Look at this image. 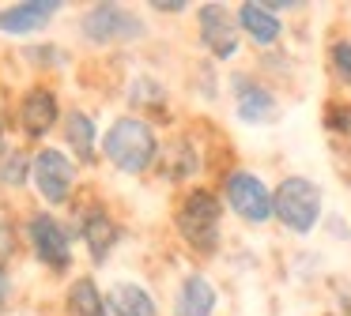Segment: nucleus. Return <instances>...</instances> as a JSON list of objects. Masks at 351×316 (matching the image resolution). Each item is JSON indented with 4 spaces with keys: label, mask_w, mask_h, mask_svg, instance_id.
I'll list each match as a JSON object with an SVG mask.
<instances>
[{
    "label": "nucleus",
    "mask_w": 351,
    "mask_h": 316,
    "mask_svg": "<svg viewBox=\"0 0 351 316\" xmlns=\"http://www.w3.org/2000/svg\"><path fill=\"white\" fill-rule=\"evenodd\" d=\"M57 94L46 87H31L23 94V102H19V124H23V132L31 135V140H42V135L53 132L57 124Z\"/></svg>",
    "instance_id": "nucleus-9"
},
{
    "label": "nucleus",
    "mask_w": 351,
    "mask_h": 316,
    "mask_svg": "<svg viewBox=\"0 0 351 316\" xmlns=\"http://www.w3.org/2000/svg\"><path fill=\"white\" fill-rule=\"evenodd\" d=\"M69 313L72 316H110L106 313V301H102L99 286H95L91 278L72 282V290H69Z\"/></svg>",
    "instance_id": "nucleus-16"
},
{
    "label": "nucleus",
    "mask_w": 351,
    "mask_h": 316,
    "mask_svg": "<svg viewBox=\"0 0 351 316\" xmlns=\"http://www.w3.org/2000/svg\"><path fill=\"white\" fill-rule=\"evenodd\" d=\"M152 8H155V12H182L185 4H152Z\"/></svg>",
    "instance_id": "nucleus-22"
},
{
    "label": "nucleus",
    "mask_w": 351,
    "mask_h": 316,
    "mask_svg": "<svg viewBox=\"0 0 351 316\" xmlns=\"http://www.w3.org/2000/svg\"><path fill=\"white\" fill-rule=\"evenodd\" d=\"M27 241H31L34 256H38L46 267L64 271V267L72 263L69 233H64V226L57 222V218H49V215H31V222H27Z\"/></svg>",
    "instance_id": "nucleus-6"
},
{
    "label": "nucleus",
    "mask_w": 351,
    "mask_h": 316,
    "mask_svg": "<svg viewBox=\"0 0 351 316\" xmlns=\"http://www.w3.org/2000/svg\"><path fill=\"white\" fill-rule=\"evenodd\" d=\"M234 109L245 124H265L276 117V94L250 75H234Z\"/></svg>",
    "instance_id": "nucleus-10"
},
{
    "label": "nucleus",
    "mask_w": 351,
    "mask_h": 316,
    "mask_svg": "<svg viewBox=\"0 0 351 316\" xmlns=\"http://www.w3.org/2000/svg\"><path fill=\"white\" fill-rule=\"evenodd\" d=\"M34 181H38V192L49 203H64L72 196V188H76V166L57 147H46L34 158Z\"/></svg>",
    "instance_id": "nucleus-7"
},
{
    "label": "nucleus",
    "mask_w": 351,
    "mask_h": 316,
    "mask_svg": "<svg viewBox=\"0 0 351 316\" xmlns=\"http://www.w3.org/2000/svg\"><path fill=\"white\" fill-rule=\"evenodd\" d=\"M110 316H155V298L136 282H117L110 290Z\"/></svg>",
    "instance_id": "nucleus-15"
},
{
    "label": "nucleus",
    "mask_w": 351,
    "mask_h": 316,
    "mask_svg": "<svg viewBox=\"0 0 351 316\" xmlns=\"http://www.w3.org/2000/svg\"><path fill=\"white\" fill-rule=\"evenodd\" d=\"M80 230H84V241H87V248H91L95 260H106V252L117 241V222L110 218V211L106 207H87Z\"/></svg>",
    "instance_id": "nucleus-13"
},
{
    "label": "nucleus",
    "mask_w": 351,
    "mask_h": 316,
    "mask_svg": "<svg viewBox=\"0 0 351 316\" xmlns=\"http://www.w3.org/2000/svg\"><path fill=\"white\" fill-rule=\"evenodd\" d=\"M332 68H336V75L351 87V42H336L332 45Z\"/></svg>",
    "instance_id": "nucleus-19"
},
{
    "label": "nucleus",
    "mask_w": 351,
    "mask_h": 316,
    "mask_svg": "<svg viewBox=\"0 0 351 316\" xmlns=\"http://www.w3.org/2000/svg\"><path fill=\"white\" fill-rule=\"evenodd\" d=\"M0 140H4V113H0Z\"/></svg>",
    "instance_id": "nucleus-23"
},
{
    "label": "nucleus",
    "mask_w": 351,
    "mask_h": 316,
    "mask_svg": "<svg viewBox=\"0 0 351 316\" xmlns=\"http://www.w3.org/2000/svg\"><path fill=\"white\" fill-rule=\"evenodd\" d=\"M238 27L250 34V42L265 45V49H268V45H276V42H280V34H283L280 15L268 12V4H257V0L238 4Z\"/></svg>",
    "instance_id": "nucleus-12"
},
{
    "label": "nucleus",
    "mask_w": 351,
    "mask_h": 316,
    "mask_svg": "<svg viewBox=\"0 0 351 316\" xmlns=\"http://www.w3.org/2000/svg\"><path fill=\"white\" fill-rule=\"evenodd\" d=\"M223 196H227L230 211H234L242 222L265 226L268 218H272V192H268V185L257 177V173H250V170L227 173V181H223Z\"/></svg>",
    "instance_id": "nucleus-4"
},
{
    "label": "nucleus",
    "mask_w": 351,
    "mask_h": 316,
    "mask_svg": "<svg viewBox=\"0 0 351 316\" xmlns=\"http://www.w3.org/2000/svg\"><path fill=\"white\" fill-rule=\"evenodd\" d=\"M8 293H12V278H8V267L0 263V313H4V305H8Z\"/></svg>",
    "instance_id": "nucleus-21"
},
{
    "label": "nucleus",
    "mask_w": 351,
    "mask_h": 316,
    "mask_svg": "<svg viewBox=\"0 0 351 316\" xmlns=\"http://www.w3.org/2000/svg\"><path fill=\"white\" fill-rule=\"evenodd\" d=\"M272 215L291 233H310L321 218V188L310 177H283L272 192Z\"/></svg>",
    "instance_id": "nucleus-3"
},
{
    "label": "nucleus",
    "mask_w": 351,
    "mask_h": 316,
    "mask_svg": "<svg viewBox=\"0 0 351 316\" xmlns=\"http://www.w3.org/2000/svg\"><path fill=\"white\" fill-rule=\"evenodd\" d=\"M53 12H61V4H53V0L12 4V8L0 12V30H4V34H34V30H42L49 19H53Z\"/></svg>",
    "instance_id": "nucleus-11"
},
{
    "label": "nucleus",
    "mask_w": 351,
    "mask_h": 316,
    "mask_svg": "<svg viewBox=\"0 0 351 316\" xmlns=\"http://www.w3.org/2000/svg\"><path fill=\"white\" fill-rule=\"evenodd\" d=\"M64 140L76 147L80 162H91L95 158V124L87 113H69V120H64Z\"/></svg>",
    "instance_id": "nucleus-17"
},
{
    "label": "nucleus",
    "mask_w": 351,
    "mask_h": 316,
    "mask_svg": "<svg viewBox=\"0 0 351 316\" xmlns=\"http://www.w3.org/2000/svg\"><path fill=\"white\" fill-rule=\"evenodd\" d=\"M27 173H31V158L23 155V150H4L0 155V181L12 188H19L27 181Z\"/></svg>",
    "instance_id": "nucleus-18"
},
{
    "label": "nucleus",
    "mask_w": 351,
    "mask_h": 316,
    "mask_svg": "<svg viewBox=\"0 0 351 316\" xmlns=\"http://www.w3.org/2000/svg\"><path fill=\"white\" fill-rule=\"evenodd\" d=\"M200 34H204V45L219 60H227V57H234V53H238L234 15H230L223 4H204V8H200Z\"/></svg>",
    "instance_id": "nucleus-8"
},
{
    "label": "nucleus",
    "mask_w": 351,
    "mask_h": 316,
    "mask_svg": "<svg viewBox=\"0 0 351 316\" xmlns=\"http://www.w3.org/2000/svg\"><path fill=\"white\" fill-rule=\"evenodd\" d=\"M219 230H223V203L208 188H193L178 207V233L189 241L197 252L212 256L219 248Z\"/></svg>",
    "instance_id": "nucleus-2"
},
{
    "label": "nucleus",
    "mask_w": 351,
    "mask_h": 316,
    "mask_svg": "<svg viewBox=\"0 0 351 316\" xmlns=\"http://www.w3.org/2000/svg\"><path fill=\"white\" fill-rule=\"evenodd\" d=\"M212 308H215V286L204 275H189L182 282V290H178L174 313L178 316H212Z\"/></svg>",
    "instance_id": "nucleus-14"
},
{
    "label": "nucleus",
    "mask_w": 351,
    "mask_h": 316,
    "mask_svg": "<svg viewBox=\"0 0 351 316\" xmlns=\"http://www.w3.org/2000/svg\"><path fill=\"white\" fill-rule=\"evenodd\" d=\"M325 120H328V128H332V132H343V135H348V132H351V105H340V109H332Z\"/></svg>",
    "instance_id": "nucleus-20"
},
{
    "label": "nucleus",
    "mask_w": 351,
    "mask_h": 316,
    "mask_svg": "<svg viewBox=\"0 0 351 316\" xmlns=\"http://www.w3.org/2000/svg\"><path fill=\"white\" fill-rule=\"evenodd\" d=\"M84 34L99 45H110V42H136L144 34V23L136 19V12L129 8H117V4H95L91 12L84 15Z\"/></svg>",
    "instance_id": "nucleus-5"
},
{
    "label": "nucleus",
    "mask_w": 351,
    "mask_h": 316,
    "mask_svg": "<svg viewBox=\"0 0 351 316\" xmlns=\"http://www.w3.org/2000/svg\"><path fill=\"white\" fill-rule=\"evenodd\" d=\"M102 150L106 158L125 173H144L147 166L155 162V150H159V140H155V128L140 117H117L110 124L106 140H102Z\"/></svg>",
    "instance_id": "nucleus-1"
}]
</instances>
